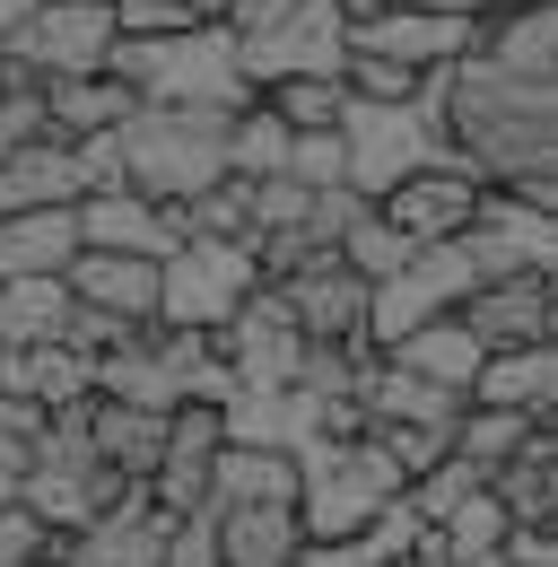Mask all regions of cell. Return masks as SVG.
Segmentation results:
<instances>
[{
	"label": "cell",
	"mask_w": 558,
	"mask_h": 567,
	"mask_svg": "<svg viewBox=\"0 0 558 567\" xmlns=\"http://www.w3.org/2000/svg\"><path fill=\"white\" fill-rule=\"evenodd\" d=\"M533 445H541V427L506 420V411H472V402H463V420H454V454H463L472 472H488V481H497L515 454H533Z\"/></svg>",
	"instance_id": "4316f807"
},
{
	"label": "cell",
	"mask_w": 558,
	"mask_h": 567,
	"mask_svg": "<svg viewBox=\"0 0 558 567\" xmlns=\"http://www.w3.org/2000/svg\"><path fill=\"white\" fill-rule=\"evenodd\" d=\"M70 262H79V218H70V210L0 218V288H18V280H70Z\"/></svg>",
	"instance_id": "ffe728a7"
},
{
	"label": "cell",
	"mask_w": 558,
	"mask_h": 567,
	"mask_svg": "<svg viewBox=\"0 0 558 567\" xmlns=\"http://www.w3.org/2000/svg\"><path fill=\"white\" fill-rule=\"evenodd\" d=\"M472 288H480V271H472V254H463V245H427V254H411V271H402V280L375 288L366 341H375V350H402L411 332L445 323V315H463V306H472Z\"/></svg>",
	"instance_id": "ba28073f"
},
{
	"label": "cell",
	"mask_w": 558,
	"mask_h": 567,
	"mask_svg": "<svg viewBox=\"0 0 558 567\" xmlns=\"http://www.w3.org/2000/svg\"><path fill=\"white\" fill-rule=\"evenodd\" d=\"M27 472H35V445H18V436L0 427V506H18V497H27Z\"/></svg>",
	"instance_id": "d590c367"
},
{
	"label": "cell",
	"mask_w": 558,
	"mask_h": 567,
	"mask_svg": "<svg viewBox=\"0 0 558 567\" xmlns=\"http://www.w3.org/2000/svg\"><path fill=\"white\" fill-rule=\"evenodd\" d=\"M140 114V96L123 87L114 71L96 79H62V87H44V123H53V141L62 148H87V141H114L123 123Z\"/></svg>",
	"instance_id": "2e32d148"
},
{
	"label": "cell",
	"mask_w": 558,
	"mask_h": 567,
	"mask_svg": "<svg viewBox=\"0 0 558 567\" xmlns=\"http://www.w3.org/2000/svg\"><path fill=\"white\" fill-rule=\"evenodd\" d=\"M427 542L445 550V567H497V559H506V542H515V515L497 506V489H480L454 524H436Z\"/></svg>",
	"instance_id": "d4e9b609"
},
{
	"label": "cell",
	"mask_w": 558,
	"mask_h": 567,
	"mask_svg": "<svg viewBox=\"0 0 558 567\" xmlns=\"http://www.w3.org/2000/svg\"><path fill=\"white\" fill-rule=\"evenodd\" d=\"M445 87L454 79H436L418 105H349L341 141H349V193H366V202H384L393 184H411L427 166H463V148H454V114H445Z\"/></svg>",
	"instance_id": "3957f363"
},
{
	"label": "cell",
	"mask_w": 558,
	"mask_h": 567,
	"mask_svg": "<svg viewBox=\"0 0 558 567\" xmlns=\"http://www.w3.org/2000/svg\"><path fill=\"white\" fill-rule=\"evenodd\" d=\"M550 315H558L550 280H488V288H472V306H463V323H472V341H480L488 358L541 350V341H550Z\"/></svg>",
	"instance_id": "5bb4252c"
},
{
	"label": "cell",
	"mask_w": 558,
	"mask_h": 567,
	"mask_svg": "<svg viewBox=\"0 0 558 567\" xmlns=\"http://www.w3.org/2000/svg\"><path fill=\"white\" fill-rule=\"evenodd\" d=\"M384 367H402V375H418V384H436V393H454V402H472V384H480L488 350L472 341V323H463V315H445V323H427V332H411L402 350H384Z\"/></svg>",
	"instance_id": "ac0fdd59"
},
{
	"label": "cell",
	"mask_w": 558,
	"mask_h": 567,
	"mask_svg": "<svg viewBox=\"0 0 558 567\" xmlns=\"http://www.w3.org/2000/svg\"><path fill=\"white\" fill-rule=\"evenodd\" d=\"M463 254H472V271L488 280H550L558 288V210H533V202H515V193H497L488 184L480 218H472V236H463Z\"/></svg>",
	"instance_id": "9c48e42d"
},
{
	"label": "cell",
	"mask_w": 558,
	"mask_h": 567,
	"mask_svg": "<svg viewBox=\"0 0 558 567\" xmlns=\"http://www.w3.org/2000/svg\"><path fill=\"white\" fill-rule=\"evenodd\" d=\"M53 567H62V559H53Z\"/></svg>",
	"instance_id": "ab89813d"
},
{
	"label": "cell",
	"mask_w": 558,
	"mask_h": 567,
	"mask_svg": "<svg viewBox=\"0 0 558 567\" xmlns=\"http://www.w3.org/2000/svg\"><path fill=\"white\" fill-rule=\"evenodd\" d=\"M472 79H497L515 96L558 87V0H497L488 18H472Z\"/></svg>",
	"instance_id": "52a82bcc"
},
{
	"label": "cell",
	"mask_w": 558,
	"mask_h": 567,
	"mask_svg": "<svg viewBox=\"0 0 558 567\" xmlns=\"http://www.w3.org/2000/svg\"><path fill=\"white\" fill-rule=\"evenodd\" d=\"M227 123H236V114L140 105L132 123L114 132V148H123V193L166 202V210H193L202 193H218V184L236 175V166H227Z\"/></svg>",
	"instance_id": "6da1fadb"
},
{
	"label": "cell",
	"mask_w": 558,
	"mask_h": 567,
	"mask_svg": "<svg viewBox=\"0 0 558 567\" xmlns=\"http://www.w3.org/2000/svg\"><path fill=\"white\" fill-rule=\"evenodd\" d=\"M70 297L114 315V323H157V262H132V254H79L70 262Z\"/></svg>",
	"instance_id": "7402d4cb"
},
{
	"label": "cell",
	"mask_w": 558,
	"mask_h": 567,
	"mask_svg": "<svg viewBox=\"0 0 558 567\" xmlns=\"http://www.w3.org/2000/svg\"><path fill=\"white\" fill-rule=\"evenodd\" d=\"M306 472L297 454H271V445H227L218 472H209V515H236V506H297Z\"/></svg>",
	"instance_id": "44dd1931"
},
{
	"label": "cell",
	"mask_w": 558,
	"mask_h": 567,
	"mask_svg": "<svg viewBox=\"0 0 558 567\" xmlns=\"http://www.w3.org/2000/svg\"><path fill=\"white\" fill-rule=\"evenodd\" d=\"M411 254H418V245H411V236H402V227H393L384 210H366L358 227H349V245H341V262H349V271H358L366 288L402 280V271H411Z\"/></svg>",
	"instance_id": "f1b7e54d"
},
{
	"label": "cell",
	"mask_w": 558,
	"mask_h": 567,
	"mask_svg": "<svg viewBox=\"0 0 558 567\" xmlns=\"http://www.w3.org/2000/svg\"><path fill=\"white\" fill-rule=\"evenodd\" d=\"M480 489H488V472H472V463L454 454V463H436L427 481H411V497H402V506L418 515V533H436V524H454V515H463Z\"/></svg>",
	"instance_id": "f546056e"
},
{
	"label": "cell",
	"mask_w": 558,
	"mask_h": 567,
	"mask_svg": "<svg viewBox=\"0 0 558 567\" xmlns=\"http://www.w3.org/2000/svg\"><path fill=\"white\" fill-rule=\"evenodd\" d=\"M105 71L140 105H184V114H245L254 105L236 27H193V35H166V44H114Z\"/></svg>",
	"instance_id": "7a4b0ae2"
},
{
	"label": "cell",
	"mask_w": 558,
	"mask_h": 567,
	"mask_svg": "<svg viewBox=\"0 0 558 567\" xmlns=\"http://www.w3.org/2000/svg\"><path fill=\"white\" fill-rule=\"evenodd\" d=\"M123 27H114V0H53L35 18H18L0 35V71L35 79V87H62V79H96L114 62Z\"/></svg>",
	"instance_id": "5b68a950"
},
{
	"label": "cell",
	"mask_w": 558,
	"mask_h": 567,
	"mask_svg": "<svg viewBox=\"0 0 558 567\" xmlns=\"http://www.w3.org/2000/svg\"><path fill=\"white\" fill-rule=\"evenodd\" d=\"M341 87H349V105H418V96H427L436 79L402 71V62H384V53H349Z\"/></svg>",
	"instance_id": "1f68e13d"
},
{
	"label": "cell",
	"mask_w": 558,
	"mask_h": 567,
	"mask_svg": "<svg viewBox=\"0 0 558 567\" xmlns=\"http://www.w3.org/2000/svg\"><path fill=\"white\" fill-rule=\"evenodd\" d=\"M70 218H79V254L175 262V245H184V210H166V202H140V193H87Z\"/></svg>",
	"instance_id": "7c38bea8"
},
{
	"label": "cell",
	"mask_w": 558,
	"mask_h": 567,
	"mask_svg": "<svg viewBox=\"0 0 558 567\" xmlns=\"http://www.w3.org/2000/svg\"><path fill=\"white\" fill-rule=\"evenodd\" d=\"M166 436H175V411H123V402H87V445L105 472L123 481H157L166 463Z\"/></svg>",
	"instance_id": "e0dca14e"
},
{
	"label": "cell",
	"mask_w": 558,
	"mask_h": 567,
	"mask_svg": "<svg viewBox=\"0 0 558 567\" xmlns=\"http://www.w3.org/2000/svg\"><path fill=\"white\" fill-rule=\"evenodd\" d=\"M166 567H227V559H218V515L175 524V550H166Z\"/></svg>",
	"instance_id": "e575fe53"
},
{
	"label": "cell",
	"mask_w": 558,
	"mask_h": 567,
	"mask_svg": "<svg viewBox=\"0 0 558 567\" xmlns=\"http://www.w3.org/2000/svg\"><path fill=\"white\" fill-rule=\"evenodd\" d=\"M472 411H506V420H533L550 436V420H558V341L488 358L480 384H472Z\"/></svg>",
	"instance_id": "9a60e30c"
},
{
	"label": "cell",
	"mask_w": 558,
	"mask_h": 567,
	"mask_svg": "<svg viewBox=\"0 0 558 567\" xmlns=\"http://www.w3.org/2000/svg\"><path fill=\"white\" fill-rule=\"evenodd\" d=\"M393 9H436V18H488L497 0H393Z\"/></svg>",
	"instance_id": "8d00e7d4"
},
{
	"label": "cell",
	"mask_w": 558,
	"mask_h": 567,
	"mask_svg": "<svg viewBox=\"0 0 558 567\" xmlns=\"http://www.w3.org/2000/svg\"><path fill=\"white\" fill-rule=\"evenodd\" d=\"M166 550H175V524L157 506H123L79 542H62V567H166Z\"/></svg>",
	"instance_id": "d6986e66"
},
{
	"label": "cell",
	"mask_w": 558,
	"mask_h": 567,
	"mask_svg": "<svg viewBox=\"0 0 558 567\" xmlns=\"http://www.w3.org/2000/svg\"><path fill=\"white\" fill-rule=\"evenodd\" d=\"M218 559L227 567H297L306 559V515L297 506H236V515H218Z\"/></svg>",
	"instance_id": "603a6c76"
},
{
	"label": "cell",
	"mask_w": 558,
	"mask_h": 567,
	"mask_svg": "<svg viewBox=\"0 0 558 567\" xmlns=\"http://www.w3.org/2000/svg\"><path fill=\"white\" fill-rule=\"evenodd\" d=\"M35 9H53V0H0V35H9L18 18H35Z\"/></svg>",
	"instance_id": "f35d334b"
},
{
	"label": "cell",
	"mask_w": 558,
	"mask_h": 567,
	"mask_svg": "<svg viewBox=\"0 0 558 567\" xmlns=\"http://www.w3.org/2000/svg\"><path fill=\"white\" fill-rule=\"evenodd\" d=\"M306 489H297V515H306V542H349V533H375L411 481H402V463L375 445V436H349V445H314L306 463Z\"/></svg>",
	"instance_id": "277c9868"
},
{
	"label": "cell",
	"mask_w": 558,
	"mask_h": 567,
	"mask_svg": "<svg viewBox=\"0 0 558 567\" xmlns=\"http://www.w3.org/2000/svg\"><path fill=\"white\" fill-rule=\"evenodd\" d=\"M53 559H62V542L27 506H0V567H53Z\"/></svg>",
	"instance_id": "836d02e7"
},
{
	"label": "cell",
	"mask_w": 558,
	"mask_h": 567,
	"mask_svg": "<svg viewBox=\"0 0 558 567\" xmlns=\"http://www.w3.org/2000/svg\"><path fill=\"white\" fill-rule=\"evenodd\" d=\"M480 202H488V184L472 175V166H427V175H411V184H393L375 210L427 254V245H463L472 218H480Z\"/></svg>",
	"instance_id": "8fae6325"
},
{
	"label": "cell",
	"mask_w": 558,
	"mask_h": 567,
	"mask_svg": "<svg viewBox=\"0 0 558 567\" xmlns=\"http://www.w3.org/2000/svg\"><path fill=\"white\" fill-rule=\"evenodd\" d=\"M262 105H271L297 141L341 132V123H349V87H341V79H271V87H262Z\"/></svg>",
	"instance_id": "83f0119b"
},
{
	"label": "cell",
	"mask_w": 558,
	"mask_h": 567,
	"mask_svg": "<svg viewBox=\"0 0 558 567\" xmlns=\"http://www.w3.org/2000/svg\"><path fill=\"white\" fill-rule=\"evenodd\" d=\"M393 463H402V481H427L436 463H454V420H393V427H366Z\"/></svg>",
	"instance_id": "4dcf8cb0"
},
{
	"label": "cell",
	"mask_w": 558,
	"mask_h": 567,
	"mask_svg": "<svg viewBox=\"0 0 558 567\" xmlns=\"http://www.w3.org/2000/svg\"><path fill=\"white\" fill-rule=\"evenodd\" d=\"M288 184H306V193H341V184H349V141H341V132L297 141V148H288Z\"/></svg>",
	"instance_id": "d6a6232c"
},
{
	"label": "cell",
	"mask_w": 558,
	"mask_h": 567,
	"mask_svg": "<svg viewBox=\"0 0 558 567\" xmlns=\"http://www.w3.org/2000/svg\"><path fill=\"white\" fill-rule=\"evenodd\" d=\"M288 315L306 323V341H366V315H375V288L349 271L341 254H314L297 280L279 288Z\"/></svg>",
	"instance_id": "4fadbf2b"
},
{
	"label": "cell",
	"mask_w": 558,
	"mask_h": 567,
	"mask_svg": "<svg viewBox=\"0 0 558 567\" xmlns=\"http://www.w3.org/2000/svg\"><path fill=\"white\" fill-rule=\"evenodd\" d=\"M218 358L236 375V393H297V367H306V323L288 315V297L262 288L227 332H218Z\"/></svg>",
	"instance_id": "30bf717a"
},
{
	"label": "cell",
	"mask_w": 558,
	"mask_h": 567,
	"mask_svg": "<svg viewBox=\"0 0 558 567\" xmlns=\"http://www.w3.org/2000/svg\"><path fill=\"white\" fill-rule=\"evenodd\" d=\"M262 297V271H254V245H175V262H157V323L166 332H227L245 306Z\"/></svg>",
	"instance_id": "8992f818"
},
{
	"label": "cell",
	"mask_w": 558,
	"mask_h": 567,
	"mask_svg": "<svg viewBox=\"0 0 558 567\" xmlns=\"http://www.w3.org/2000/svg\"><path fill=\"white\" fill-rule=\"evenodd\" d=\"M175 9H193L202 27H227V9H236V0H175Z\"/></svg>",
	"instance_id": "74e56055"
},
{
	"label": "cell",
	"mask_w": 558,
	"mask_h": 567,
	"mask_svg": "<svg viewBox=\"0 0 558 567\" xmlns=\"http://www.w3.org/2000/svg\"><path fill=\"white\" fill-rule=\"evenodd\" d=\"M288 148H297V132L279 123L262 96H254V105L227 123V166H236L245 184H271V175H288Z\"/></svg>",
	"instance_id": "484cf974"
},
{
	"label": "cell",
	"mask_w": 558,
	"mask_h": 567,
	"mask_svg": "<svg viewBox=\"0 0 558 567\" xmlns=\"http://www.w3.org/2000/svg\"><path fill=\"white\" fill-rule=\"evenodd\" d=\"M70 315H79L70 280H18V288H0V358H27V350L70 341Z\"/></svg>",
	"instance_id": "cb8c5ba5"
}]
</instances>
